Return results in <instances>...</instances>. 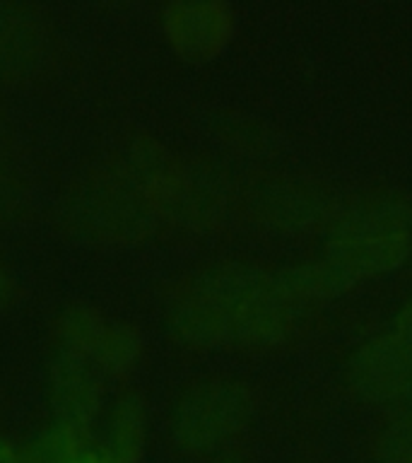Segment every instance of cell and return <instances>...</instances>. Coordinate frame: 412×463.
Listing matches in <instances>:
<instances>
[{
	"instance_id": "44dd1931",
	"label": "cell",
	"mask_w": 412,
	"mask_h": 463,
	"mask_svg": "<svg viewBox=\"0 0 412 463\" xmlns=\"http://www.w3.org/2000/svg\"><path fill=\"white\" fill-rule=\"evenodd\" d=\"M0 463H22L20 444H14L3 430H0Z\"/></svg>"
},
{
	"instance_id": "277c9868",
	"label": "cell",
	"mask_w": 412,
	"mask_h": 463,
	"mask_svg": "<svg viewBox=\"0 0 412 463\" xmlns=\"http://www.w3.org/2000/svg\"><path fill=\"white\" fill-rule=\"evenodd\" d=\"M258 412V393L244 374L210 369L188 376L169 398L164 432L183 458L208 461L237 449Z\"/></svg>"
},
{
	"instance_id": "30bf717a",
	"label": "cell",
	"mask_w": 412,
	"mask_h": 463,
	"mask_svg": "<svg viewBox=\"0 0 412 463\" xmlns=\"http://www.w3.org/2000/svg\"><path fill=\"white\" fill-rule=\"evenodd\" d=\"M107 386V379L87 357L46 347L43 398L53 422L92 437L108 401Z\"/></svg>"
},
{
	"instance_id": "484cf974",
	"label": "cell",
	"mask_w": 412,
	"mask_h": 463,
	"mask_svg": "<svg viewBox=\"0 0 412 463\" xmlns=\"http://www.w3.org/2000/svg\"><path fill=\"white\" fill-rule=\"evenodd\" d=\"M405 463H412V456H410V458H407V461H405Z\"/></svg>"
},
{
	"instance_id": "7a4b0ae2",
	"label": "cell",
	"mask_w": 412,
	"mask_h": 463,
	"mask_svg": "<svg viewBox=\"0 0 412 463\" xmlns=\"http://www.w3.org/2000/svg\"><path fill=\"white\" fill-rule=\"evenodd\" d=\"M166 137L133 128L82 159L53 195V224L94 251H145L166 244L157 201V165Z\"/></svg>"
},
{
	"instance_id": "6da1fadb",
	"label": "cell",
	"mask_w": 412,
	"mask_h": 463,
	"mask_svg": "<svg viewBox=\"0 0 412 463\" xmlns=\"http://www.w3.org/2000/svg\"><path fill=\"white\" fill-rule=\"evenodd\" d=\"M314 314L282 288L277 263L248 253H205L166 275L157 326L173 350L191 357H270L295 347Z\"/></svg>"
},
{
	"instance_id": "8fae6325",
	"label": "cell",
	"mask_w": 412,
	"mask_h": 463,
	"mask_svg": "<svg viewBox=\"0 0 412 463\" xmlns=\"http://www.w3.org/2000/svg\"><path fill=\"white\" fill-rule=\"evenodd\" d=\"M99 449L121 463H140L150 449L152 408L143 391L123 383L99 418Z\"/></svg>"
},
{
	"instance_id": "e0dca14e",
	"label": "cell",
	"mask_w": 412,
	"mask_h": 463,
	"mask_svg": "<svg viewBox=\"0 0 412 463\" xmlns=\"http://www.w3.org/2000/svg\"><path fill=\"white\" fill-rule=\"evenodd\" d=\"M412 456V396L381 408L367 437L369 463H405Z\"/></svg>"
},
{
	"instance_id": "603a6c76",
	"label": "cell",
	"mask_w": 412,
	"mask_h": 463,
	"mask_svg": "<svg viewBox=\"0 0 412 463\" xmlns=\"http://www.w3.org/2000/svg\"><path fill=\"white\" fill-rule=\"evenodd\" d=\"M205 463H248V458H246L239 449H231V451H224V454L220 456H212V458H208Z\"/></svg>"
},
{
	"instance_id": "7402d4cb",
	"label": "cell",
	"mask_w": 412,
	"mask_h": 463,
	"mask_svg": "<svg viewBox=\"0 0 412 463\" xmlns=\"http://www.w3.org/2000/svg\"><path fill=\"white\" fill-rule=\"evenodd\" d=\"M78 463H121V461H118V458H114V456H108L104 449L89 444V447L85 449V454L80 456Z\"/></svg>"
},
{
	"instance_id": "ac0fdd59",
	"label": "cell",
	"mask_w": 412,
	"mask_h": 463,
	"mask_svg": "<svg viewBox=\"0 0 412 463\" xmlns=\"http://www.w3.org/2000/svg\"><path fill=\"white\" fill-rule=\"evenodd\" d=\"M87 447V434L49 420V425L36 430L24 444H20V456L22 463H78Z\"/></svg>"
},
{
	"instance_id": "d4e9b609",
	"label": "cell",
	"mask_w": 412,
	"mask_h": 463,
	"mask_svg": "<svg viewBox=\"0 0 412 463\" xmlns=\"http://www.w3.org/2000/svg\"><path fill=\"white\" fill-rule=\"evenodd\" d=\"M292 463H325V461H323V458H318V456H314V454H306V456H296Z\"/></svg>"
},
{
	"instance_id": "52a82bcc",
	"label": "cell",
	"mask_w": 412,
	"mask_h": 463,
	"mask_svg": "<svg viewBox=\"0 0 412 463\" xmlns=\"http://www.w3.org/2000/svg\"><path fill=\"white\" fill-rule=\"evenodd\" d=\"M340 383L354 403L369 408L412 396V331L389 321L361 335L340 364Z\"/></svg>"
},
{
	"instance_id": "3957f363",
	"label": "cell",
	"mask_w": 412,
	"mask_h": 463,
	"mask_svg": "<svg viewBox=\"0 0 412 463\" xmlns=\"http://www.w3.org/2000/svg\"><path fill=\"white\" fill-rule=\"evenodd\" d=\"M318 253L357 289L396 278L412 263V198L379 186L342 195Z\"/></svg>"
},
{
	"instance_id": "5bb4252c",
	"label": "cell",
	"mask_w": 412,
	"mask_h": 463,
	"mask_svg": "<svg viewBox=\"0 0 412 463\" xmlns=\"http://www.w3.org/2000/svg\"><path fill=\"white\" fill-rule=\"evenodd\" d=\"M34 205V179L27 152L0 104V232L20 227Z\"/></svg>"
},
{
	"instance_id": "ba28073f",
	"label": "cell",
	"mask_w": 412,
	"mask_h": 463,
	"mask_svg": "<svg viewBox=\"0 0 412 463\" xmlns=\"http://www.w3.org/2000/svg\"><path fill=\"white\" fill-rule=\"evenodd\" d=\"M56 34L32 0H0V90L39 85L56 65Z\"/></svg>"
},
{
	"instance_id": "4fadbf2b",
	"label": "cell",
	"mask_w": 412,
	"mask_h": 463,
	"mask_svg": "<svg viewBox=\"0 0 412 463\" xmlns=\"http://www.w3.org/2000/svg\"><path fill=\"white\" fill-rule=\"evenodd\" d=\"M277 275L287 295L314 317L357 292L352 282L318 251L277 263Z\"/></svg>"
},
{
	"instance_id": "d6986e66",
	"label": "cell",
	"mask_w": 412,
	"mask_h": 463,
	"mask_svg": "<svg viewBox=\"0 0 412 463\" xmlns=\"http://www.w3.org/2000/svg\"><path fill=\"white\" fill-rule=\"evenodd\" d=\"M22 282L10 260L0 253V317H5L20 304Z\"/></svg>"
},
{
	"instance_id": "7c38bea8",
	"label": "cell",
	"mask_w": 412,
	"mask_h": 463,
	"mask_svg": "<svg viewBox=\"0 0 412 463\" xmlns=\"http://www.w3.org/2000/svg\"><path fill=\"white\" fill-rule=\"evenodd\" d=\"M210 133L217 145V155L227 162H241L246 169L277 162V136L263 118L241 109H222L212 116Z\"/></svg>"
},
{
	"instance_id": "5b68a950",
	"label": "cell",
	"mask_w": 412,
	"mask_h": 463,
	"mask_svg": "<svg viewBox=\"0 0 412 463\" xmlns=\"http://www.w3.org/2000/svg\"><path fill=\"white\" fill-rule=\"evenodd\" d=\"M342 195L311 172L275 165L239 174L237 224L270 241L318 239Z\"/></svg>"
},
{
	"instance_id": "8992f818",
	"label": "cell",
	"mask_w": 412,
	"mask_h": 463,
	"mask_svg": "<svg viewBox=\"0 0 412 463\" xmlns=\"http://www.w3.org/2000/svg\"><path fill=\"white\" fill-rule=\"evenodd\" d=\"M239 217V172L217 152L179 147L164 184L169 241L212 244Z\"/></svg>"
},
{
	"instance_id": "cb8c5ba5",
	"label": "cell",
	"mask_w": 412,
	"mask_h": 463,
	"mask_svg": "<svg viewBox=\"0 0 412 463\" xmlns=\"http://www.w3.org/2000/svg\"><path fill=\"white\" fill-rule=\"evenodd\" d=\"M101 3H107L111 7H130V5H137L140 0H101Z\"/></svg>"
},
{
	"instance_id": "ffe728a7",
	"label": "cell",
	"mask_w": 412,
	"mask_h": 463,
	"mask_svg": "<svg viewBox=\"0 0 412 463\" xmlns=\"http://www.w3.org/2000/svg\"><path fill=\"white\" fill-rule=\"evenodd\" d=\"M389 321L403 326V328H410L412 331V285L407 288V292L400 297V302L396 304V309H393Z\"/></svg>"
},
{
	"instance_id": "9a60e30c",
	"label": "cell",
	"mask_w": 412,
	"mask_h": 463,
	"mask_svg": "<svg viewBox=\"0 0 412 463\" xmlns=\"http://www.w3.org/2000/svg\"><path fill=\"white\" fill-rule=\"evenodd\" d=\"M111 314L87 299H68L51 311L46 326V347L80 354L92 362Z\"/></svg>"
},
{
	"instance_id": "2e32d148",
	"label": "cell",
	"mask_w": 412,
	"mask_h": 463,
	"mask_svg": "<svg viewBox=\"0 0 412 463\" xmlns=\"http://www.w3.org/2000/svg\"><path fill=\"white\" fill-rule=\"evenodd\" d=\"M150 353L147 333L137 321L128 317L108 318L107 331L101 335L92 364L108 383H130V379L143 369Z\"/></svg>"
},
{
	"instance_id": "9c48e42d",
	"label": "cell",
	"mask_w": 412,
	"mask_h": 463,
	"mask_svg": "<svg viewBox=\"0 0 412 463\" xmlns=\"http://www.w3.org/2000/svg\"><path fill=\"white\" fill-rule=\"evenodd\" d=\"M157 24L173 58L210 65L227 53L237 36V10L231 0H164Z\"/></svg>"
}]
</instances>
